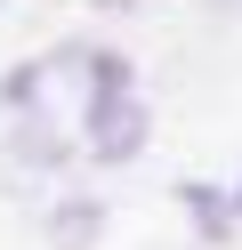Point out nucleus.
<instances>
[{"label":"nucleus","mask_w":242,"mask_h":250,"mask_svg":"<svg viewBox=\"0 0 242 250\" xmlns=\"http://www.w3.org/2000/svg\"><path fill=\"white\" fill-rule=\"evenodd\" d=\"M89 73V105H81V146L97 162H129L145 146V105L129 97V65L121 57H81Z\"/></svg>","instance_id":"nucleus-1"},{"label":"nucleus","mask_w":242,"mask_h":250,"mask_svg":"<svg viewBox=\"0 0 242 250\" xmlns=\"http://www.w3.org/2000/svg\"><path fill=\"white\" fill-rule=\"evenodd\" d=\"M16 162L24 169H57L65 162V137L48 129V113H32V105H24V129H16Z\"/></svg>","instance_id":"nucleus-2"},{"label":"nucleus","mask_w":242,"mask_h":250,"mask_svg":"<svg viewBox=\"0 0 242 250\" xmlns=\"http://www.w3.org/2000/svg\"><path fill=\"white\" fill-rule=\"evenodd\" d=\"M48 234H57V250H89L97 234H105V210H97V202H65V210L48 218Z\"/></svg>","instance_id":"nucleus-3"},{"label":"nucleus","mask_w":242,"mask_h":250,"mask_svg":"<svg viewBox=\"0 0 242 250\" xmlns=\"http://www.w3.org/2000/svg\"><path fill=\"white\" fill-rule=\"evenodd\" d=\"M186 210H194V226H202V242H226V226H234V202H218L210 186H186Z\"/></svg>","instance_id":"nucleus-4"},{"label":"nucleus","mask_w":242,"mask_h":250,"mask_svg":"<svg viewBox=\"0 0 242 250\" xmlns=\"http://www.w3.org/2000/svg\"><path fill=\"white\" fill-rule=\"evenodd\" d=\"M202 8H210V17H242V0H202Z\"/></svg>","instance_id":"nucleus-5"},{"label":"nucleus","mask_w":242,"mask_h":250,"mask_svg":"<svg viewBox=\"0 0 242 250\" xmlns=\"http://www.w3.org/2000/svg\"><path fill=\"white\" fill-rule=\"evenodd\" d=\"M234 210H242V194H234Z\"/></svg>","instance_id":"nucleus-6"}]
</instances>
